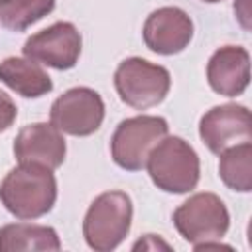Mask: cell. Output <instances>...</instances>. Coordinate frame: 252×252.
I'll return each instance as SVG.
<instances>
[{
	"mask_svg": "<svg viewBox=\"0 0 252 252\" xmlns=\"http://www.w3.org/2000/svg\"><path fill=\"white\" fill-rule=\"evenodd\" d=\"M83 47L81 32L71 22H55L49 28L30 35L22 47L24 57L57 71L73 69Z\"/></svg>",
	"mask_w": 252,
	"mask_h": 252,
	"instance_id": "8",
	"label": "cell"
},
{
	"mask_svg": "<svg viewBox=\"0 0 252 252\" xmlns=\"http://www.w3.org/2000/svg\"><path fill=\"white\" fill-rule=\"evenodd\" d=\"M169 132L167 120L156 114H138L122 120L110 138V156L126 171H140L152 148Z\"/></svg>",
	"mask_w": 252,
	"mask_h": 252,
	"instance_id": "5",
	"label": "cell"
},
{
	"mask_svg": "<svg viewBox=\"0 0 252 252\" xmlns=\"http://www.w3.org/2000/svg\"><path fill=\"white\" fill-rule=\"evenodd\" d=\"M144 167L158 189L173 195L191 193L201 179L199 154L179 136L161 138L148 154Z\"/></svg>",
	"mask_w": 252,
	"mask_h": 252,
	"instance_id": "2",
	"label": "cell"
},
{
	"mask_svg": "<svg viewBox=\"0 0 252 252\" xmlns=\"http://www.w3.org/2000/svg\"><path fill=\"white\" fill-rule=\"evenodd\" d=\"M55 252L61 240L55 228L33 222H10L0 228V252Z\"/></svg>",
	"mask_w": 252,
	"mask_h": 252,
	"instance_id": "14",
	"label": "cell"
},
{
	"mask_svg": "<svg viewBox=\"0 0 252 252\" xmlns=\"http://www.w3.org/2000/svg\"><path fill=\"white\" fill-rule=\"evenodd\" d=\"M219 159V177L222 183L238 193L252 191V144L240 142L222 150Z\"/></svg>",
	"mask_w": 252,
	"mask_h": 252,
	"instance_id": "15",
	"label": "cell"
},
{
	"mask_svg": "<svg viewBox=\"0 0 252 252\" xmlns=\"http://www.w3.org/2000/svg\"><path fill=\"white\" fill-rule=\"evenodd\" d=\"M207 83L220 96H238L250 83V55L242 45L219 47L207 63Z\"/></svg>",
	"mask_w": 252,
	"mask_h": 252,
	"instance_id": "12",
	"label": "cell"
},
{
	"mask_svg": "<svg viewBox=\"0 0 252 252\" xmlns=\"http://www.w3.org/2000/svg\"><path fill=\"white\" fill-rule=\"evenodd\" d=\"M193 20L177 6H163L154 10L142 28L144 43L158 55L181 53L193 39Z\"/></svg>",
	"mask_w": 252,
	"mask_h": 252,
	"instance_id": "10",
	"label": "cell"
},
{
	"mask_svg": "<svg viewBox=\"0 0 252 252\" xmlns=\"http://www.w3.org/2000/svg\"><path fill=\"white\" fill-rule=\"evenodd\" d=\"M14 156L18 163H37L57 169L63 165L67 156L63 132H59L51 122L28 124L14 140Z\"/></svg>",
	"mask_w": 252,
	"mask_h": 252,
	"instance_id": "11",
	"label": "cell"
},
{
	"mask_svg": "<svg viewBox=\"0 0 252 252\" xmlns=\"http://www.w3.org/2000/svg\"><path fill=\"white\" fill-rule=\"evenodd\" d=\"M0 81L24 98H39L53 89L47 71L28 57H6L0 61Z\"/></svg>",
	"mask_w": 252,
	"mask_h": 252,
	"instance_id": "13",
	"label": "cell"
},
{
	"mask_svg": "<svg viewBox=\"0 0 252 252\" xmlns=\"http://www.w3.org/2000/svg\"><path fill=\"white\" fill-rule=\"evenodd\" d=\"M134 205L124 191H104L89 205L83 219V236L91 250L110 252L122 244L132 226Z\"/></svg>",
	"mask_w": 252,
	"mask_h": 252,
	"instance_id": "3",
	"label": "cell"
},
{
	"mask_svg": "<svg viewBox=\"0 0 252 252\" xmlns=\"http://www.w3.org/2000/svg\"><path fill=\"white\" fill-rule=\"evenodd\" d=\"M201 2H207V4H217V2H222V0H201Z\"/></svg>",
	"mask_w": 252,
	"mask_h": 252,
	"instance_id": "20",
	"label": "cell"
},
{
	"mask_svg": "<svg viewBox=\"0 0 252 252\" xmlns=\"http://www.w3.org/2000/svg\"><path fill=\"white\" fill-rule=\"evenodd\" d=\"M158 250V248H165V250H169L171 248V244H167L165 240H161L159 236H156V234H146V236H142L134 246H132V250Z\"/></svg>",
	"mask_w": 252,
	"mask_h": 252,
	"instance_id": "18",
	"label": "cell"
},
{
	"mask_svg": "<svg viewBox=\"0 0 252 252\" xmlns=\"http://www.w3.org/2000/svg\"><path fill=\"white\" fill-rule=\"evenodd\" d=\"M114 89L124 104L146 110L163 102L171 89V75L158 63L128 57L114 71Z\"/></svg>",
	"mask_w": 252,
	"mask_h": 252,
	"instance_id": "4",
	"label": "cell"
},
{
	"mask_svg": "<svg viewBox=\"0 0 252 252\" xmlns=\"http://www.w3.org/2000/svg\"><path fill=\"white\" fill-rule=\"evenodd\" d=\"M104 120V100L89 87H73L59 94L49 108V122L63 134L85 138L94 134Z\"/></svg>",
	"mask_w": 252,
	"mask_h": 252,
	"instance_id": "7",
	"label": "cell"
},
{
	"mask_svg": "<svg viewBox=\"0 0 252 252\" xmlns=\"http://www.w3.org/2000/svg\"><path fill=\"white\" fill-rule=\"evenodd\" d=\"M173 224L183 240L197 246L222 240L230 226V213L219 195L203 191L191 195L173 211Z\"/></svg>",
	"mask_w": 252,
	"mask_h": 252,
	"instance_id": "6",
	"label": "cell"
},
{
	"mask_svg": "<svg viewBox=\"0 0 252 252\" xmlns=\"http://www.w3.org/2000/svg\"><path fill=\"white\" fill-rule=\"evenodd\" d=\"M234 4H238V6H234V12H236V16L240 18V22H242V26L246 28V30H250V10H248V0H236Z\"/></svg>",
	"mask_w": 252,
	"mask_h": 252,
	"instance_id": "19",
	"label": "cell"
},
{
	"mask_svg": "<svg viewBox=\"0 0 252 252\" xmlns=\"http://www.w3.org/2000/svg\"><path fill=\"white\" fill-rule=\"evenodd\" d=\"M16 116H18L16 102L12 100L10 94H6L4 91H0V132L8 130L14 124Z\"/></svg>",
	"mask_w": 252,
	"mask_h": 252,
	"instance_id": "17",
	"label": "cell"
},
{
	"mask_svg": "<svg viewBox=\"0 0 252 252\" xmlns=\"http://www.w3.org/2000/svg\"><path fill=\"white\" fill-rule=\"evenodd\" d=\"M0 201L20 220H33L47 215L57 201L53 169L37 163H18L0 183Z\"/></svg>",
	"mask_w": 252,
	"mask_h": 252,
	"instance_id": "1",
	"label": "cell"
},
{
	"mask_svg": "<svg viewBox=\"0 0 252 252\" xmlns=\"http://www.w3.org/2000/svg\"><path fill=\"white\" fill-rule=\"evenodd\" d=\"M55 8V0H0V22L12 32H24Z\"/></svg>",
	"mask_w": 252,
	"mask_h": 252,
	"instance_id": "16",
	"label": "cell"
},
{
	"mask_svg": "<svg viewBox=\"0 0 252 252\" xmlns=\"http://www.w3.org/2000/svg\"><path fill=\"white\" fill-rule=\"evenodd\" d=\"M252 136L250 110L242 104H219L207 110L199 120V138L213 152L220 154L228 146L248 142Z\"/></svg>",
	"mask_w": 252,
	"mask_h": 252,
	"instance_id": "9",
	"label": "cell"
}]
</instances>
